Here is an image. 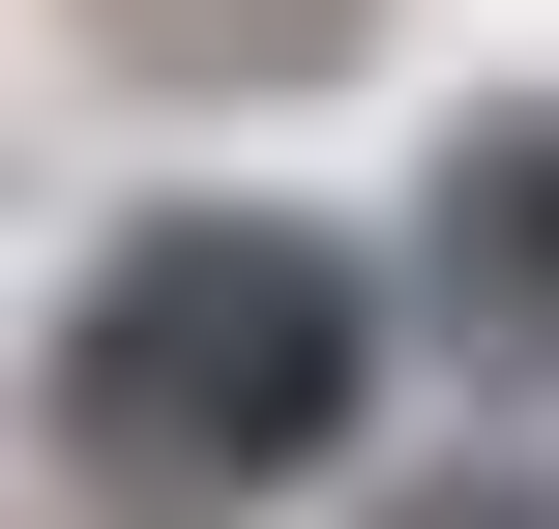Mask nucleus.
Returning a JSON list of instances; mask_svg holds the SVG:
<instances>
[{
    "label": "nucleus",
    "instance_id": "obj_2",
    "mask_svg": "<svg viewBox=\"0 0 559 529\" xmlns=\"http://www.w3.org/2000/svg\"><path fill=\"white\" fill-rule=\"evenodd\" d=\"M413 324L472 383H559V88H472L413 147Z\"/></svg>",
    "mask_w": 559,
    "mask_h": 529
},
{
    "label": "nucleus",
    "instance_id": "obj_3",
    "mask_svg": "<svg viewBox=\"0 0 559 529\" xmlns=\"http://www.w3.org/2000/svg\"><path fill=\"white\" fill-rule=\"evenodd\" d=\"M118 29H147L177 88H324V59H354V0H118Z\"/></svg>",
    "mask_w": 559,
    "mask_h": 529
},
{
    "label": "nucleus",
    "instance_id": "obj_1",
    "mask_svg": "<svg viewBox=\"0 0 559 529\" xmlns=\"http://www.w3.org/2000/svg\"><path fill=\"white\" fill-rule=\"evenodd\" d=\"M354 383H383V265L295 236V206H147V236L88 265V324H59V442L147 529L354 471Z\"/></svg>",
    "mask_w": 559,
    "mask_h": 529
},
{
    "label": "nucleus",
    "instance_id": "obj_4",
    "mask_svg": "<svg viewBox=\"0 0 559 529\" xmlns=\"http://www.w3.org/2000/svg\"><path fill=\"white\" fill-rule=\"evenodd\" d=\"M383 529H559V501H531V471H413Z\"/></svg>",
    "mask_w": 559,
    "mask_h": 529
}]
</instances>
